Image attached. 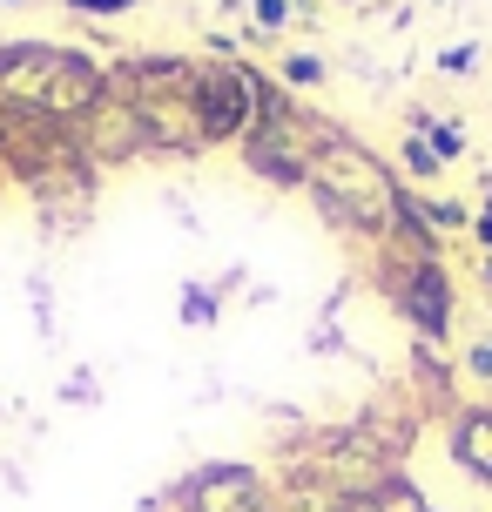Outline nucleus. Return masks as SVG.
I'll return each mask as SVG.
<instances>
[{
  "mask_svg": "<svg viewBox=\"0 0 492 512\" xmlns=\"http://www.w3.org/2000/svg\"><path fill=\"white\" fill-rule=\"evenodd\" d=\"M284 512L277 479L250 459H203L189 465L176 486H162L156 499H142V512Z\"/></svg>",
  "mask_w": 492,
  "mask_h": 512,
  "instance_id": "2",
  "label": "nucleus"
},
{
  "mask_svg": "<svg viewBox=\"0 0 492 512\" xmlns=\"http://www.w3.org/2000/svg\"><path fill=\"white\" fill-rule=\"evenodd\" d=\"M425 216L439 236H472V203H459V196H425Z\"/></svg>",
  "mask_w": 492,
  "mask_h": 512,
  "instance_id": "15",
  "label": "nucleus"
},
{
  "mask_svg": "<svg viewBox=\"0 0 492 512\" xmlns=\"http://www.w3.org/2000/svg\"><path fill=\"white\" fill-rule=\"evenodd\" d=\"M61 405H81V411L102 405V384H95V371H75V378L61 384Z\"/></svg>",
  "mask_w": 492,
  "mask_h": 512,
  "instance_id": "20",
  "label": "nucleus"
},
{
  "mask_svg": "<svg viewBox=\"0 0 492 512\" xmlns=\"http://www.w3.org/2000/svg\"><path fill=\"white\" fill-rule=\"evenodd\" d=\"M135 7L142 0H61V14H75V21H122Z\"/></svg>",
  "mask_w": 492,
  "mask_h": 512,
  "instance_id": "17",
  "label": "nucleus"
},
{
  "mask_svg": "<svg viewBox=\"0 0 492 512\" xmlns=\"http://www.w3.org/2000/svg\"><path fill=\"white\" fill-rule=\"evenodd\" d=\"M432 68L452 75V81H466L472 68H479V41H452V48H439V54H432Z\"/></svg>",
  "mask_w": 492,
  "mask_h": 512,
  "instance_id": "18",
  "label": "nucleus"
},
{
  "mask_svg": "<svg viewBox=\"0 0 492 512\" xmlns=\"http://www.w3.org/2000/svg\"><path fill=\"white\" fill-rule=\"evenodd\" d=\"M459 384L466 378H459V364L445 358V344H412V398L425 418H452V411L466 405Z\"/></svg>",
  "mask_w": 492,
  "mask_h": 512,
  "instance_id": "9",
  "label": "nucleus"
},
{
  "mask_svg": "<svg viewBox=\"0 0 492 512\" xmlns=\"http://www.w3.org/2000/svg\"><path fill=\"white\" fill-rule=\"evenodd\" d=\"M81 155L95 162V169H122V162H142L149 142H142V122H135L129 102H108L95 122L81 128Z\"/></svg>",
  "mask_w": 492,
  "mask_h": 512,
  "instance_id": "8",
  "label": "nucleus"
},
{
  "mask_svg": "<svg viewBox=\"0 0 492 512\" xmlns=\"http://www.w3.org/2000/svg\"><path fill=\"white\" fill-rule=\"evenodd\" d=\"M472 243H479V256H492V182L479 189V203H472Z\"/></svg>",
  "mask_w": 492,
  "mask_h": 512,
  "instance_id": "21",
  "label": "nucleus"
},
{
  "mask_svg": "<svg viewBox=\"0 0 492 512\" xmlns=\"http://www.w3.org/2000/svg\"><path fill=\"white\" fill-rule=\"evenodd\" d=\"M270 75L284 81L290 95H317V88H331V61L317 48H277V68Z\"/></svg>",
  "mask_w": 492,
  "mask_h": 512,
  "instance_id": "11",
  "label": "nucleus"
},
{
  "mask_svg": "<svg viewBox=\"0 0 492 512\" xmlns=\"http://www.w3.org/2000/svg\"><path fill=\"white\" fill-rule=\"evenodd\" d=\"M459 378L466 384H492V331H472L459 351Z\"/></svg>",
  "mask_w": 492,
  "mask_h": 512,
  "instance_id": "16",
  "label": "nucleus"
},
{
  "mask_svg": "<svg viewBox=\"0 0 492 512\" xmlns=\"http://www.w3.org/2000/svg\"><path fill=\"white\" fill-rule=\"evenodd\" d=\"M412 512H445V506H432V499H425V492H418V506Z\"/></svg>",
  "mask_w": 492,
  "mask_h": 512,
  "instance_id": "22",
  "label": "nucleus"
},
{
  "mask_svg": "<svg viewBox=\"0 0 492 512\" xmlns=\"http://www.w3.org/2000/svg\"><path fill=\"white\" fill-rule=\"evenodd\" d=\"M398 176H412V182H439V176H445L439 149H432L425 135H405V142H398Z\"/></svg>",
  "mask_w": 492,
  "mask_h": 512,
  "instance_id": "14",
  "label": "nucleus"
},
{
  "mask_svg": "<svg viewBox=\"0 0 492 512\" xmlns=\"http://www.w3.org/2000/svg\"><path fill=\"white\" fill-rule=\"evenodd\" d=\"M236 162L263 182V189H277V196H304L311 189V149L284 135V128H250L243 142H236Z\"/></svg>",
  "mask_w": 492,
  "mask_h": 512,
  "instance_id": "5",
  "label": "nucleus"
},
{
  "mask_svg": "<svg viewBox=\"0 0 492 512\" xmlns=\"http://www.w3.org/2000/svg\"><path fill=\"white\" fill-rule=\"evenodd\" d=\"M304 351H311V358H337V351H344V331H337V317H317L311 337H304Z\"/></svg>",
  "mask_w": 492,
  "mask_h": 512,
  "instance_id": "19",
  "label": "nucleus"
},
{
  "mask_svg": "<svg viewBox=\"0 0 492 512\" xmlns=\"http://www.w3.org/2000/svg\"><path fill=\"white\" fill-rule=\"evenodd\" d=\"M223 310H230V297L216 290V277H182V297H176L182 331H216V324H223Z\"/></svg>",
  "mask_w": 492,
  "mask_h": 512,
  "instance_id": "10",
  "label": "nucleus"
},
{
  "mask_svg": "<svg viewBox=\"0 0 492 512\" xmlns=\"http://www.w3.org/2000/svg\"><path fill=\"white\" fill-rule=\"evenodd\" d=\"M0 7H27V0H0Z\"/></svg>",
  "mask_w": 492,
  "mask_h": 512,
  "instance_id": "23",
  "label": "nucleus"
},
{
  "mask_svg": "<svg viewBox=\"0 0 492 512\" xmlns=\"http://www.w3.org/2000/svg\"><path fill=\"white\" fill-rule=\"evenodd\" d=\"M189 108L203 128V149H236L250 128H257V102H250V81H243V54H196V75H189Z\"/></svg>",
  "mask_w": 492,
  "mask_h": 512,
  "instance_id": "3",
  "label": "nucleus"
},
{
  "mask_svg": "<svg viewBox=\"0 0 492 512\" xmlns=\"http://www.w3.org/2000/svg\"><path fill=\"white\" fill-rule=\"evenodd\" d=\"M445 459L459 465L479 492H492V398H466L445 418Z\"/></svg>",
  "mask_w": 492,
  "mask_h": 512,
  "instance_id": "6",
  "label": "nucleus"
},
{
  "mask_svg": "<svg viewBox=\"0 0 492 512\" xmlns=\"http://www.w3.org/2000/svg\"><path fill=\"white\" fill-rule=\"evenodd\" d=\"M371 283L412 324V344H445L459 331V277H452L445 250L418 256V250H398V243H378L371 250Z\"/></svg>",
  "mask_w": 492,
  "mask_h": 512,
  "instance_id": "1",
  "label": "nucleus"
},
{
  "mask_svg": "<svg viewBox=\"0 0 492 512\" xmlns=\"http://www.w3.org/2000/svg\"><path fill=\"white\" fill-rule=\"evenodd\" d=\"M34 102L48 108L54 122L88 128V122H95V115H102L108 102H115V88H108V61H95V54L68 48V54H61V61L48 68V81L34 88Z\"/></svg>",
  "mask_w": 492,
  "mask_h": 512,
  "instance_id": "4",
  "label": "nucleus"
},
{
  "mask_svg": "<svg viewBox=\"0 0 492 512\" xmlns=\"http://www.w3.org/2000/svg\"><path fill=\"white\" fill-rule=\"evenodd\" d=\"M290 21H297V0H250V34L270 41V48L290 34Z\"/></svg>",
  "mask_w": 492,
  "mask_h": 512,
  "instance_id": "13",
  "label": "nucleus"
},
{
  "mask_svg": "<svg viewBox=\"0 0 492 512\" xmlns=\"http://www.w3.org/2000/svg\"><path fill=\"white\" fill-rule=\"evenodd\" d=\"M135 122H142V142L149 155H176V162H196L203 149V128H196V108L182 102V95H156V102H129Z\"/></svg>",
  "mask_w": 492,
  "mask_h": 512,
  "instance_id": "7",
  "label": "nucleus"
},
{
  "mask_svg": "<svg viewBox=\"0 0 492 512\" xmlns=\"http://www.w3.org/2000/svg\"><path fill=\"white\" fill-rule=\"evenodd\" d=\"M405 135H425V142L439 149L445 169H452V162L466 155V128L452 122V115H432V108H405Z\"/></svg>",
  "mask_w": 492,
  "mask_h": 512,
  "instance_id": "12",
  "label": "nucleus"
}]
</instances>
